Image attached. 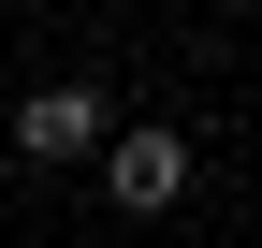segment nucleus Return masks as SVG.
<instances>
[{
	"label": "nucleus",
	"mask_w": 262,
	"mask_h": 248,
	"mask_svg": "<svg viewBox=\"0 0 262 248\" xmlns=\"http://www.w3.org/2000/svg\"><path fill=\"white\" fill-rule=\"evenodd\" d=\"M117 117H102V88H29L15 102V161H88Z\"/></svg>",
	"instance_id": "f257e3e1"
},
{
	"label": "nucleus",
	"mask_w": 262,
	"mask_h": 248,
	"mask_svg": "<svg viewBox=\"0 0 262 248\" xmlns=\"http://www.w3.org/2000/svg\"><path fill=\"white\" fill-rule=\"evenodd\" d=\"M102 190L131 204V219H160V204L189 190V132H117L102 146Z\"/></svg>",
	"instance_id": "f03ea898"
}]
</instances>
